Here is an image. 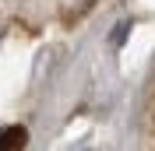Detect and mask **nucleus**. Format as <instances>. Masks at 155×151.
I'll return each mask as SVG.
<instances>
[{
    "label": "nucleus",
    "mask_w": 155,
    "mask_h": 151,
    "mask_svg": "<svg viewBox=\"0 0 155 151\" xmlns=\"http://www.w3.org/2000/svg\"><path fill=\"white\" fill-rule=\"evenodd\" d=\"M28 144V130L25 127H7L0 130V151H25Z\"/></svg>",
    "instance_id": "nucleus-1"
},
{
    "label": "nucleus",
    "mask_w": 155,
    "mask_h": 151,
    "mask_svg": "<svg viewBox=\"0 0 155 151\" xmlns=\"http://www.w3.org/2000/svg\"><path fill=\"white\" fill-rule=\"evenodd\" d=\"M127 32H130V21H120V25H116V28H113V46H124Z\"/></svg>",
    "instance_id": "nucleus-2"
}]
</instances>
